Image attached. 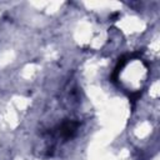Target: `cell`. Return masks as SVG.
Wrapping results in <instances>:
<instances>
[{"label":"cell","instance_id":"cell-1","mask_svg":"<svg viewBox=\"0 0 160 160\" xmlns=\"http://www.w3.org/2000/svg\"><path fill=\"white\" fill-rule=\"evenodd\" d=\"M79 128V122L78 121H74V120H66L64 121L60 128H59V132L60 135L64 138V139H70L75 135L76 130Z\"/></svg>","mask_w":160,"mask_h":160}]
</instances>
